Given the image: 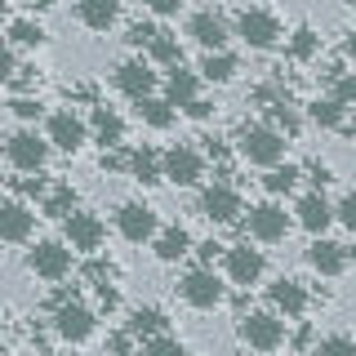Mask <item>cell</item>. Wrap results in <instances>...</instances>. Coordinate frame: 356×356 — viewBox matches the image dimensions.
I'll return each instance as SVG.
<instances>
[{"instance_id":"1","label":"cell","mask_w":356,"mask_h":356,"mask_svg":"<svg viewBox=\"0 0 356 356\" xmlns=\"http://www.w3.org/2000/svg\"><path fill=\"white\" fill-rule=\"evenodd\" d=\"M236 152H241V161L259 165V170H272V165L285 161V138H281V134H272L267 125H241Z\"/></svg>"},{"instance_id":"2","label":"cell","mask_w":356,"mask_h":356,"mask_svg":"<svg viewBox=\"0 0 356 356\" xmlns=\"http://www.w3.org/2000/svg\"><path fill=\"white\" fill-rule=\"evenodd\" d=\"M236 334H241V343H245L250 352L272 356V352L285 343V321L276 316V312H245L241 325H236Z\"/></svg>"},{"instance_id":"3","label":"cell","mask_w":356,"mask_h":356,"mask_svg":"<svg viewBox=\"0 0 356 356\" xmlns=\"http://www.w3.org/2000/svg\"><path fill=\"white\" fill-rule=\"evenodd\" d=\"M232 36H241L250 49H272V44L285 36V27H281V18H276L272 9L250 5V9H241V14H236V27H232Z\"/></svg>"},{"instance_id":"4","label":"cell","mask_w":356,"mask_h":356,"mask_svg":"<svg viewBox=\"0 0 356 356\" xmlns=\"http://www.w3.org/2000/svg\"><path fill=\"white\" fill-rule=\"evenodd\" d=\"M107 241V222L98 214H89V209H72V214L63 218V245L72 254H98Z\"/></svg>"},{"instance_id":"5","label":"cell","mask_w":356,"mask_h":356,"mask_svg":"<svg viewBox=\"0 0 356 356\" xmlns=\"http://www.w3.org/2000/svg\"><path fill=\"white\" fill-rule=\"evenodd\" d=\"M178 294H183L187 307L196 312H214L222 298H227V289H222V276L214 272V267H192V272L178 281Z\"/></svg>"},{"instance_id":"6","label":"cell","mask_w":356,"mask_h":356,"mask_svg":"<svg viewBox=\"0 0 356 356\" xmlns=\"http://www.w3.org/2000/svg\"><path fill=\"white\" fill-rule=\"evenodd\" d=\"M5 161L14 165L18 174H40L44 165H49V143H44V134H36V129H18V134H9V143H5Z\"/></svg>"},{"instance_id":"7","label":"cell","mask_w":356,"mask_h":356,"mask_svg":"<svg viewBox=\"0 0 356 356\" xmlns=\"http://www.w3.org/2000/svg\"><path fill=\"white\" fill-rule=\"evenodd\" d=\"M94 330H98V316L85 303H76V298L54 303V334H58L63 343H89Z\"/></svg>"},{"instance_id":"8","label":"cell","mask_w":356,"mask_h":356,"mask_svg":"<svg viewBox=\"0 0 356 356\" xmlns=\"http://www.w3.org/2000/svg\"><path fill=\"white\" fill-rule=\"evenodd\" d=\"M161 178H170L174 187H196L205 178V156L187 143H174L170 152H161Z\"/></svg>"},{"instance_id":"9","label":"cell","mask_w":356,"mask_h":356,"mask_svg":"<svg viewBox=\"0 0 356 356\" xmlns=\"http://www.w3.org/2000/svg\"><path fill=\"white\" fill-rule=\"evenodd\" d=\"M116 232L129 245H152V236L161 232V218H156V209L143 205V200H125V205L116 209Z\"/></svg>"},{"instance_id":"10","label":"cell","mask_w":356,"mask_h":356,"mask_svg":"<svg viewBox=\"0 0 356 356\" xmlns=\"http://www.w3.org/2000/svg\"><path fill=\"white\" fill-rule=\"evenodd\" d=\"M245 232H250L254 241L263 245H276L289 236V214L276 200H263V205H250V214H245Z\"/></svg>"},{"instance_id":"11","label":"cell","mask_w":356,"mask_h":356,"mask_svg":"<svg viewBox=\"0 0 356 356\" xmlns=\"http://www.w3.org/2000/svg\"><path fill=\"white\" fill-rule=\"evenodd\" d=\"M222 272H227V281L241 285V289L259 285L263 272H267L263 250H250V241H245V245H232V250H222Z\"/></svg>"},{"instance_id":"12","label":"cell","mask_w":356,"mask_h":356,"mask_svg":"<svg viewBox=\"0 0 356 356\" xmlns=\"http://www.w3.org/2000/svg\"><path fill=\"white\" fill-rule=\"evenodd\" d=\"M44 143H49V152L76 156L89 143V129H85V120L76 116V111H54L49 125H44Z\"/></svg>"},{"instance_id":"13","label":"cell","mask_w":356,"mask_h":356,"mask_svg":"<svg viewBox=\"0 0 356 356\" xmlns=\"http://www.w3.org/2000/svg\"><path fill=\"white\" fill-rule=\"evenodd\" d=\"M27 267L40 281H63V276H72V250L63 241H36V250L27 254Z\"/></svg>"},{"instance_id":"14","label":"cell","mask_w":356,"mask_h":356,"mask_svg":"<svg viewBox=\"0 0 356 356\" xmlns=\"http://www.w3.org/2000/svg\"><path fill=\"white\" fill-rule=\"evenodd\" d=\"M267 303H272V312H276L281 321H285V316L298 321V316L312 307V294H307L303 281H294V276H281V281L267 285Z\"/></svg>"},{"instance_id":"15","label":"cell","mask_w":356,"mask_h":356,"mask_svg":"<svg viewBox=\"0 0 356 356\" xmlns=\"http://www.w3.org/2000/svg\"><path fill=\"white\" fill-rule=\"evenodd\" d=\"M187 36H192L205 54H222L227 40H232V22L222 14H214V9H200V14L192 18V27H187Z\"/></svg>"},{"instance_id":"16","label":"cell","mask_w":356,"mask_h":356,"mask_svg":"<svg viewBox=\"0 0 356 356\" xmlns=\"http://www.w3.org/2000/svg\"><path fill=\"white\" fill-rule=\"evenodd\" d=\"M200 214H205L209 222H236L245 214V205H241V192L232 183H214V187H205L200 192Z\"/></svg>"},{"instance_id":"17","label":"cell","mask_w":356,"mask_h":356,"mask_svg":"<svg viewBox=\"0 0 356 356\" xmlns=\"http://www.w3.org/2000/svg\"><path fill=\"white\" fill-rule=\"evenodd\" d=\"M156 85H161V76H156L152 63H143V58H129V63L116 67V89L129 98V103H138V98H152Z\"/></svg>"},{"instance_id":"18","label":"cell","mask_w":356,"mask_h":356,"mask_svg":"<svg viewBox=\"0 0 356 356\" xmlns=\"http://www.w3.org/2000/svg\"><path fill=\"white\" fill-rule=\"evenodd\" d=\"M348 259H352V250L343 241L312 236V245H307V267L321 272V276H343V272H348Z\"/></svg>"},{"instance_id":"19","label":"cell","mask_w":356,"mask_h":356,"mask_svg":"<svg viewBox=\"0 0 356 356\" xmlns=\"http://www.w3.org/2000/svg\"><path fill=\"white\" fill-rule=\"evenodd\" d=\"M294 218H298V227H303V232H312V236H325V232L334 227V205H330V196H325V192L298 196Z\"/></svg>"},{"instance_id":"20","label":"cell","mask_w":356,"mask_h":356,"mask_svg":"<svg viewBox=\"0 0 356 356\" xmlns=\"http://www.w3.org/2000/svg\"><path fill=\"white\" fill-rule=\"evenodd\" d=\"M31 232H36V214L22 200H0V241L22 245L31 241Z\"/></svg>"},{"instance_id":"21","label":"cell","mask_w":356,"mask_h":356,"mask_svg":"<svg viewBox=\"0 0 356 356\" xmlns=\"http://www.w3.org/2000/svg\"><path fill=\"white\" fill-rule=\"evenodd\" d=\"M161 89H165V94H161L165 107H187L192 98H200V76L187 72V67H170V76H165Z\"/></svg>"},{"instance_id":"22","label":"cell","mask_w":356,"mask_h":356,"mask_svg":"<svg viewBox=\"0 0 356 356\" xmlns=\"http://www.w3.org/2000/svg\"><path fill=\"white\" fill-rule=\"evenodd\" d=\"M85 129H89V138L103 143V147H120V143H125V120H120L116 107H94V116L85 120Z\"/></svg>"},{"instance_id":"23","label":"cell","mask_w":356,"mask_h":356,"mask_svg":"<svg viewBox=\"0 0 356 356\" xmlns=\"http://www.w3.org/2000/svg\"><path fill=\"white\" fill-rule=\"evenodd\" d=\"M76 18L89 31H111L120 18V0H76Z\"/></svg>"},{"instance_id":"24","label":"cell","mask_w":356,"mask_h":356,"mask_svg":"<svg viewBox=\"0 0 356 356\" xmlns=\"http://www.w3.org/2000/svg\"><path fill=\"white\" fill-rule=\"evenodd\" d=\"M152 250H156V259L161 263H178V259H187V254H192V232L187 227H161L152 236Z\"/></svg>"},{"instance_id":"25","label":"cell","mask_w":356,"mask_h":356,"mask_svg":"<svg viewBox=\"0 0 356 356\" xmlns=\"http://www.w3.org/2000/svg\"><path fill=\"white\" fill-rule=\"evenodd\" d=\"M125 170H129V178H134V183H143V187H156V183H165V178H161V152H152V147H138V152H129Z\"/></svg>"},{"instance_id":"26","label":"cell","mask_w":356,"mask_h":356,"mask_svg":"<svg viewBox=\"0 0 356 356\" xmlns=\"http://www.w3.org/2000/svg\"><path fill=\"white\" fill-rule=\"evenodd\" d=\"M263 125L272 134H281V138H294V134L303 129V116H298L285 98H276V103H267V120H263Z\"/></svg>"},{"instance_id":"27","label":"cell","mask_w":356,"mask_h":356,"mask_svg":"<svg viewBox=\"0 0 356 356\" xmlns=\"http://www.w3.org/2000/svg\"><path fill=\"white\" fill-rule=\"evenodd\" d=\"M236 72H241V67H236V58H232L227 49H222V54H205L200 67H196V76H200V81H209V85H227Z\"/></svg>"},{"instance_id":"28","label":"cell","mask_w":356,"mask_h":356,"mask_svg":"<svg viewBox=\"0 0 356 356\" xmlns=\"http://www.w3.org/2000/svg\"><path fill=\"white\" fill-rule=\"evenodd\" d=\"M129 334L134 339H156V334H170V316H165L161 307H138L134 312V321H129Z\"/></svg>"},{"instance_id":"29","label":"cell","mask_w":356,"mask_h":356,"mask_svg":"<svg viewBox=\"0 0 356 356\" xmlns=\"http://www.w3.org/2000/svg\"><path fill=\"white\" fill-rule=\"evenodd\" d=\"M307 116L316 120L321 129H348V107H339L330 94H325V98H316V103L307 107Z\"/></svg>"},{"instance_id":"30","label":"cell","mask_w":356,"mask_h":356,"mask_svg":"<svg viewBox=\"0 0 356 356\" xmlns=\"http://www.w3.org/2000/svg\"><path fill=\"white\" fill-rule=\"evenodd\" d=\"M134 111H138V120H143L147 129H170V125H174V107H165L156 94H152V98H138V103H134Z\"/></svg>"},{"instance_id":"31","label":"cell","mask_w":356,"mask_h":356,"mask_svg":"<svg viewBox=\"0 0 356 356\" xmlns=\"http://www.w3.org/2000/svg\"><path fill=\"white\" fill-rule=\"evenodd\" d=\"M298 178H303V170H298V165H272V170L263 174V187L272 196H289L298 187Z\"/></svg>"},{"instance_id":"32","label":"cell","mask_w":356,"mask_h":356,"mask_svg":"<svg viewBox=\"0 0 356 356\" xmlns=\"http://www.w3.org/2000/svg\"><path fill=\"white\" fill-rule=\"evenodd\" d=\"M147 54L161 67H183V44H178V36H170V31H156V40L147 44Z\"/></svg>"},{"instance_id":"33","label":"cell","mask_w":356,"mask_h":356,"mask_svg":"<svg viewBox=\"0 0 356 356\" xmlns=\"http://www.w3.org/2000/svg\"><path fill=\"white\" fill-rule=\"evenodd\" d=\"M316 49H321V36H316L312 27H298L294 36H289V58H294V63L316 58Z\"/></svg>"},{"instance_id":"34","label":"cell","mask_w":356,"mask_h":356,"mask_svg":"<svg viewBox=\"0 0 356 356\" xmlns=\"http://www.w3.org/2000/svg\"><path fill=\"white\" fill-rule=\"evenodd\" d=\"M9 40L22 44V49H36V44H44V27L36 18H18L14 27H9Z\"/></svg>"},{"instance_id":"35","label":"cell","mask_w":356,"mask_h":356,"mask_svg":"<svg viewBox=\"0 0 356 356\" xmlns=\"http://www.w3.org/2000/svg\"><path fill=\"white\" fill-rule=\"evenodd\" d=\"M72 209H76V192L67 183H58L49 196H44V214H49V218H67Z\"/></svg>"},{"instance_id":"36","label":"cell","mask_w":356,"mask_h":356,"mask_svg":"<svg viewBox=\"0 0 356 356\" xmlns=\"http://www.w3.org/2000/svg\"><path fill=\"white\" fill-rule=\"evenodd\" d=\"M312 356H356V343L352 334H325V339H316Z\"/></svg>"},{"instance_id":"37","label":"cell","mask_w":356,"mask_h":356,"mask_svg":"<svg viewBox=\"0 0 356 356\" xmlns=\"http://www.w3.org/2000/svg\"><path fill=\"white\" fill-rule=\"evenodd\" d=\"M138 356H187V348L174 339V334H156V339L143 343V352Z\"/></svg>"},{"instance_id":"38","label":"cell","mask_w":356,"mask_h":356,"mask_svg":"<svg viewBox=\"0 0 356 356\" xmlns=\"http://www.w3.org/2000/svg\"><path fill=\"white\" fill-rule=\"evenodd\" d=\"M330 98H334L339 107H352V103H356V76L339 67V72H334V89H330Z\"/></svg>"},{"instance_id":"39","label":"cell","mask_w":356,"mask_h":356,"mask_svg":"<svg viewBox=\"0 0 356 356\" xmlns=\"http://www.w3.org/2000/svg\"><path fill=\"white\" fill-rule=\"evenodd\" d=\"M9 111H14L18 120H40V116H44V103H40V98H27V94H18L14 103H9Z\"/></svg>"},{"instance_id":"40","label":"cell","mask_w":356,"mask_h":356,"mask_svg":"<svg viewBox=\"0 0 356 356\" xmlns=\"http://www.w3.org/2000/svg\"><path fill=\"white\" fill-rule=\"evenodd\" d=\"M156 31H161V27H156V22H129V31H125V40L134 44V49H147V44L156 40Z\"/></svg>"},{"instance_id":"41","label":"cell","mask_w":356,"mask_h":356,"mask_svg":"<svg viewBox=\"0 0 356 356\" xmlns=\"http://www.w3.org/2000/svg\"><path fill=\"white\" fill-rule=\"evenodd\" d=\"M334 222H343L348 232H356V196H352V192L343 196L339 205H334Z\"/></svg>"},{"instance_id":"42","label":"cell","mask_w":356,"mask_h":356,"mask_svg":"<svg viewBox=\"0 0 356 356\" xmlns=\"http://www.w3.org/2000/svg\"><path fill=\"white\" fill-rule=\"evenodd\" d=\"M143 5H147L156 18H178V9H183L187 0H143Z\"/></svg>"},{"instance_id":"43","label":"cell","mask_w":356,"mask_h":356,"mask_svg":"<svg viewBox=\"0 0 356 356\" xmlns=\"http://www.w3.org/2000/svg\"><path fill=\"white\" fill-rule=\"evenodd\" d=\"M14 72H18L14 44H5V40H0V81H14Z\"/></svg>"},{"instance_id":"44","label":"cell","mask_w":356,"mask_h":356,"mask_svg":"<svg viewBox=\"0 0 356 356\" xmlns=\"http://www.w3.org/2000/svg\"><path fill=\"white\" fill-rule=\"evenodd\" d=\"M307 178H312V183H316V192H325V187L334 183V170H330V165H312V170H307Z\"/></svg>"},{"instance_id":"45","label":"cell","mask_w":356,"mask_h":356,"mask_svg":"<svg viewBox=\"0 0 356 356\" xmlns=\"http://www.w3.org/2000/svg\"><path fill=\"white\" fill-rule=\"evenodd\" d=\"M183 111H187V116H196V120H205V116H209V111H214V107H209L205 98H192V103H187Z\"/></svg>"},{"instance_id":"46","label":"cell","mask_w":356,"mask_h":356,"mask_svg":"<svg viewBox=\"0 0 356 356\" xmlns=\"http://www.w3.org/2000/svg\"><path fill=\"white\" fill-rule=\"evenodd\" d=\"M18 192H22V196H40V192H44V183H40V178H22Z\"/></svg>"},{"instance_id":"47","label":"cell","mask_w":356,"mask_h":356,"mask_svg":"<svg viewBox=\"0 0 356 356\" xmlns=\"http://www.w3.org/2000/svg\"><path fill=\"white\" fill-rule=\"evenodd\" d=\"M218 250H222L218 241H205V245H200V259H205L200 267H209V263H214V259H218Z\"/></svg>"},{"instance_id":"48","label":"cell","mask_w":356,"mask_h":356,"mask_svg":"<svg viewBox=\"0 0 356 356\" xmlns=\"http://www.w3.org/2000/svg\"><path fill=\"white\" fill-rule=\"evenodd\" d=\"M111 348H116V356H134V348H129V334H116V339H111Z\"/></svg>"},{"instance_id":"49","label":"cell","mask_w":356,"mask_h":356,"mask_svg":"<svg viewBox=\"0 0 356 356\" xmlns=\"http://www.w3.org/2000/svg\"><path fill=\"white\" fill-rule=\"evenodd\" d=\"M0 22H5V0H0Z\"/></svg>"}]
</instances>
